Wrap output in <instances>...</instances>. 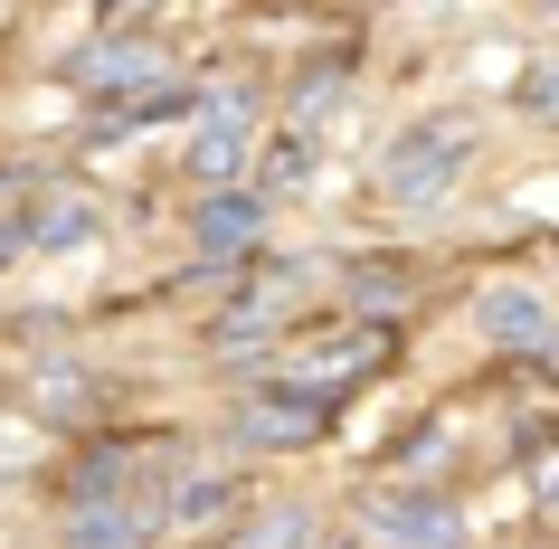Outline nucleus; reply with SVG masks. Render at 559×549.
<instances>
[{
    "mask_svg": "<svg viewBox=\"0 0 559 549\" xmlns=\"http://www.w3.org/2000/svg\"><path fill=\"white\" fill-rule=\"evenodd\" d=\"M323 427H332V407H313V398H285V389L247 398V417H237V435H247V445H313Z\"/></svg>",
    "mask_w": 559,
    "mask_h": 549,
    "instance_id": "obj_4",
    "label": "nucleus"
},
{
    "mask_svg": "<svg viewBox=\"0 0 559 549\" xmlns=\"http://www.w3.org/2000/svg\"><path fill=\"white\" fill-rule=\"evenodd\" d=\"M484 332H493V342H512V350H540V342L559 332V313H550V294L502 285V294H484Z\"/></svg>",
    "mask_w": 559,
    "mask_h": 549,
    "instance_id": "obj_6",
    "label": "nucleus"
},
{
    "mask_svg": "<svg viewBox=\"0 0 559 549\" xmlns=\"http://www.w3.org/2000/svg\"><path fill=\"white\" fill-rule=\"evenodd\" d=\"M152 76H162V58H143V48H123V58H95V67H86V86H95V95H115V86H152Z\"/></svg>",
    "mask_w": 559,
    "mask_h": 549,
    "instance_id": "obj_9",
    "label": "nucleus"
},
{
    "mask_svg": "<svg viewBox=\"0 0 559 549\" xmlns=\"http://www.w3.org/2000/svg\"><path fill=\"white\" fill-rule=\"evenodd\" d=\"M257 228H265L257 190H209L200 200V256H237V247H257Z\"/></svg>",
    "mask_w": 559,
    "mask_h": 549,
    "instance_id": "obj_7",
    "label": "nucleus"
},
{
    "mask_svg": "<svg viewBox=\"0 0 559 549\" xmlns=\"http://www.w3.org/2000/svg\"><path fill=\"white\" fill-rule=\"evenodd\" d=\"M474 162V123L465 115H437V123H408L399 133V152H389V200H445L455 190V171Z\"/></svg>",
    "mask_w": 559,
    "mask_h": 549,
    "instance_id": "obj_2",
    "label": "nucleus"
},
{
    "mask_svg": "<svg viewBox=\"0 0 559 549\" xmlns=\"http://www.w3.org/2000/svg\"><path fill=\"white\" fill-rule=\"evenodd\" d=\"M370 521H380V540H399V549H455V502H445V492H380Z\"/></svg>",
    "mask_w": 559,
    "mask_h": 549,
    "instance_id": "obj_3",
    "label": "nucleus"
},
{
    "mask_svg": "<svg viewBox=\"0 0 559 549\" xmlns=\"http://www.w3.org/2000/svg\"><path fill=\"white\" fill-rule=\"evenodd\" d=\"M247 123H257V95H218L200 123V143H190V162H200V180H228L237 162H247Z\"/></svg>",
    "mask_w": 559,
    "mask_h": 549,
    "instance_id": "obj_5",
    "label": "nucleus"
},
{
    "mask_svg": "<svg viewBox=\"0 0 559 549\" xmlns=\"http://www.w3.org/2000/svg\"><path fill=\"white\" fill-rule=\"evenodd\" d=\"M67 549H152V521L143 512H86L67 530Z\"/></svg>",
    "mask_w": 559,
    "mask_h": 549,
    "instance_id": "obj_8",
    "label": "nucleus"
},
{
    "mask_svg": "<svg viewBox=\"0 0 559 549\" xmlns=\"http://www.w3.org/2000/svg\"><path fill=\"white\" fill-rule=\"evenodd\" d=\"M389 350H399L389 322H323V332H304V342H285L275 360H265V389L332 407L342 389H360L370 370H389Z\"/></svg>",
    "mask_w": 559,
    "mask_h": 549,
    "instance_id": "obj_1",
    "label": "nucleus"
}]
</instances>
